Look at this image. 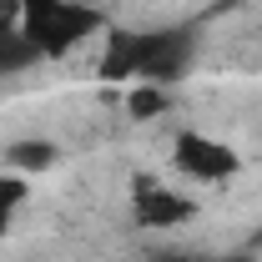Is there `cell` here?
Returning a JSON list of instances; mask_svg holds the SVG:
<instances>
[{"label": "cell", "mask_w": 262, "mask_h": 262, "mask_svg": "<svg viewBox=\"0 0 262 262\" xmlns=\"http://www.w3.org/2000/svg\"><path fill=\"white\" fill-rule=\"evenodd\" d=\"M196 56L192 26H151V31H111L101 51V76L116 86H171L187 76Z\"/></svg>", "instance_id": "cell-1"}, {"label": "cell", "mask_w": 262, "mask_h": 262, "mask_svg": "<svg viewBox=\"0 0 262 262\" xmlns=\"http://www.w3.org/2000/svg\"><path fill=\"white\" fill-rule=\"evenodd\" d=\"M106 26L91 0H20V31L31 35L40 61H61L76 46H86Z\"/></svg>", "instance_id": "cell-2"}, {"label": "cell", "mask_w": 262, "mask_h": 262, "mask_svg": "<svg viewBox=\"0 0 262 262\" xmlns=\"http://www.w3.org/2000/svg\"><path fill=\"white\" fill-rule=\"evenodd\" d=\"M171 166H177V177H187V182H232L237 171H242V157L232 151L222 136H212V131H177L171 136Z\"/></svg>", "instance_id": "cell-3"}, {"label": "cell", "mask_w": 262, "mask_h": 262, "mask_svg": "<svg viewBox=\"0 0 262 262\" xmlns=\"http://www.w3.org/2000/svg\"><path fill=\"white\" fill-rule=\"evenodd\" d=\"M131 217L146 232H171V227H187L196 217V202L187 192H177L171 182H162V177H136V187H131Z\"/></svg>", "instance_id": "cell-4"}, {"label": "cell", "mask_w": 262, "mask_h": 262, "mask_svg": "<svg viewBox=\"0 0 262 262\" xmlns=\"http://www.w3.org/2000/svg\"><path fill=\"white\" fill-rule=\"evenodd\" d=\"M40 61V51L31 46V35L20 31V20H0V76H20Z\"/></svg>", "instance_id": "cell-5"}, {"label": "cell", "mask_w": 262, "mask_h": 262, "mask_svg": "<svg viewBox=\"0 0 262 262\" xmlns=\"http://www.w3.org/2000/svg\"><path fill=\"white\" fill-rule=\"evenodd\" d=\"M56 162H61L56 141H10V146H5V171H15V177H31V171H51Z\"/></svg>", "instance_id": "cell-6"}, {"label": "cell", "mask_w": 262, "mask_h": 262, "mask_svg": "<svg viewBox=\"0 0 262 262\" xmlns=\"http://www.w3.org/2000/svg\"><path fill=\"white\" fill-rule=\"evenodd\" d=\"M126 111L136 116V121L166 111V86H131V91H126Z\"/></svg>", "instance_id": "cell-7"}, {"label": "cell", "mask_w": 262, "mask_h": 262, "mask_svg": "<svg viewBox=\"0 0 262 262\" xmlns=\"http://www.w3.org/2000/svg\"><path fill=\"white\" fill-rule=\"evenodd\" d=\"M20 196H26V177H15V171H0V237L10 232V217H15Z\"/></svg>", "instance_id": "cell-8"}, {"label": "cell", "mask_w": 262, "mask_h": 262, "mask_svg": "<svg viewBox=\"0 0 262 262\" xmlns=\"http://www.w3.org/2000/svg\"><path fill=\"white\" fill-rule=\"evenodd\" d=\"M157 262H252V257H247V252H237V257H217V252H212V257H192V252H166V257H157Z\"/></svg>", "instance_id": "cell-9"}]
</instances>
